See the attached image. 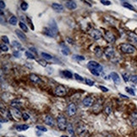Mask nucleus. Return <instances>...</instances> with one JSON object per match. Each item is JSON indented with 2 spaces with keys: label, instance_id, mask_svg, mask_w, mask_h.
<instances>
[{
  "label": "nucleus",
  "instance_id": "f257e3e1",
  "mask_svg": "<svg viewBox=\"0 0 137 137\" xmlns=\"http://www.w3.org/2000/svg\"><path fill=\"white\" fill-rule=\"evenodd\" d=\"M57 122H58V127L59 130H65L67 129V120L64 114H59L58 118H57Z\"/></svg>",
  "mask_w": 137,
  "mask_h": 137
},
{
  "label": "nucleus",
  "instance_id": "f03ea898",
  "mask_svg": "<svg viewBox=\"0 0 137 137\" xmlns=\"http://www.w3.org/2000/svg\"><path fill=\"white\" fill-rule=\"evenodd\" d=\"M120 50L122 52L124 53H126V54H133V53L135 52L136 49H135V46H133L132 45L130 44H122L120 45Z\"/></svg>",
  "mask_w": 137,
  "mask_h": 137
},
{
  "label": "nucleus",
  "instance_id": "7ed1b4c3",
  "mask_svg": "<svg viewBox=\"0 0 137 137\" xmlns=\"http://www.w3.org/2000/svg\"><path fill=\"white\" fill-rule=\"evenodd\" d=\"M87 67L90 69V71L96 70V71H98L99 72H102V70H103L102 65L95 61H90L87 63Z\"/></svg>",
  "mask_w": 137,
  "mask_h": 137
},
{
  "label": "nucleus",
  "instance_id": "20e7f679",
  "mask_svg": "<svg viewBox=\"0 0 137 137\" xmlns=\"http://www.w3.org/2000/svg\"><path fill=\"white\" fill-rule=\"evenodd\" d=\"M53 93L58 97H64L67 94V88L63 85H59L53 91Z\"/></svg>",
  "mask_w": 137,
  "mask_h": 137
},
{
  "label": "nucleus",
  "instance_id": "39448f33",
  "mask_svg": "<svg viewBox=\"0 0 137 137\" xmlns=\"http://www.w3.org/2000/svg\"><path fill=\"white\" fill-rule=\"evenodd\" d=\"M104 38L106 40H108L109 43H114L116 40V37L114 34L111 32V31H106L104 34Z\"/></svg>",
  "mask_w": 137,
  "mask_h": 137
},
{
  "label": "nucleus",
  "instance_id": "423d86ee",
  "mask_svg": "<svg viewBox=\"0 0 137 137\" xmlns=\"http://www.w3.org/2000/svg\"><path fill=\"white\" fill-rule=\"evenodd\" d=\"M77 108H76V105L74 103H71L68 105L67 107V113L70 116H73L76 114Z\"/></svg>",
  "mask_w": 137,
  "mask_h": 137
},
{
  "label": "nucleus",
  "instance_id": "0eeeda50",
  "mask_svg": "<svg viewBox=\"0 0 137 137\" xmlns=\"http://www.w3.org/2000/svg\"><path fill=\"white\" fill-rule=\"evenodd\" d=\"M48 25H49V27H48V28H49V29H51V30L57 35L58 31H59V29H58V26H57L56 21H55L53 19H52V20H50L49 23H48Z\"/></svg>",
  "mask_w": 137,
  "mask_h": 137
},
{
  "label": "nucleus",
  "instance_id": "6e6552de",
  "mask_svg": "<svg viewBox=\"0 0 137 137\" xmlns=\"http://www.w3.org/2000/svg\"><path fill=\"white\" fill-rule=\"evenodd\" d=\"M110 77H111L112 80L113 81V83H115L116 85H119L121 83V79H120V77H119V75L117 73V72H111V74H110Z\"/></svg>",
  "mask_w": 137,
  "mask_h": 137
},
{
  "label": "nucleus",
  "instance_id": "1a4fd4ad",
  "mask_svg": "<svg viewBox=\"0 0 137 137\" xmlns=\"http://www.w3.org/2000/svg\"><path fill=\"white\" fill-rule=\"evenodd\" d=\"M93 103H94L93 98L91 97H86L82 100V104L84 105L85 107H86V108L92 106V105H93Z\"/></svg>",
  "mask_w": 137,
  "mask_h": 137
},
{
  "label": "nucleus",
  "instance_id": "9d476101",
  "mask_svg": "<svg viewBox=\"0 0 137 137\" xmlns=\"http://www.w3.org/2000/svg\"><path fill=\"white\" fill-rule=\"evenodd\" d=\"M29 78H30V80L32 82V83H36V84L42 83V79H41V78L38 76V75H37V74H35V73L30 74V75H29Z\"/></svg>",
  "mask_w": 137,
  "mask_h": 137
},
{
  "label": "nucleus",
  "instance_id": "9b49d317",
  "mask_svg": "<svg viewBox=\"0 0 137 137\" xmlns=\"http://www.w3.org/2000/svg\"><path fill=\"white\" fill-rule=\"evenodd\" d=\"M91 37H92L93 40H97L102 37V32H101L99 29H93V30L91 31Z\"/></svg>",
  "mask_w": 137,
  "mask_h": 137
},
{
  "label": "nucleus",
  "instance_id": "f8f14e48",
  "mask_svg": "<svg viewBox=\"0 0 137 137\" xmlns=\"http://www.w3.org/2000/svg\"><path fill=\"white\" fill-rule=\"evenodd\" d=\"M104 54H105V56L108 58L113 57V56L114 55V48L112 46L107 47V48L104 50Z\"/></svg>",
  "mask_w": 137,
  "mask_h": 137
},
{
  "label": "nucleus",
  "instance_id": "ddd939ff",
  "mask_svg": "<svg viewBox=\"0 0 137 137\" xmlns=\"http://www.w3.org/2000/svg\"><path fill=\"white\" fill-rule=\"evenodd\" d=\"M44 121H45V123L48 125H49V126H54L55 124V121H54V119H53L52 116L50 115H46L45 118H44Z\"/></svg>",
  "mask_w": 137,
  "mask_h": 137
},
{
  "label": "nucleus",
  "instance_id": "4468645a",
  "mask_svg": "<svg viewBox=\"0 0 137 137\" xmlns=\"http://www.w3.org/2000/svg\"><path fill=\"white\" fill-rule=\"evenodd\" d=\"M52 8H53V9H54L56 12H59V13L63 12V11H64V6H63L62 4H57V3H53V4H52Z\"/></svg>",
  "mask_w": 137,
  "mask_h": 137
},
{
  "label": "nucleus",
  "instance_id": "2eb2a0df",
  "mask_svg": "<svg viewBox=\"0 0 137 137\" xmlns=\"http://www.w3.org/2000/svg\"><path fill=\"white\" fill-rule=\"evenodd\" d=\"M65 6L67 9H70V10H74L77 8V4L75 1H66Z\"/></svg>",
  "mask_w": 137,
  "mask_h": 137
},
{
  "label": "nucleus",
  "instance_id": "dca6fc26",
  "mask_svg": "<svg viewBox=\"0 0 137 137\" xmlns=\"http://www.w3.org/2000/svg\"><path fill=\"white\" fill-rule=\"evenodd\" d=\"M10 113L11 114H14L15 115V118H17V119H19V118H21L22 115H23V114H21L20 111V109L19 108H12L10 109Z\"/></svg>",
  "mask_w": 137,
  "mask_h": 137
},
{
  "label": "nucleus",
  "instance_id": "f3484780",
  "mask_svg": "<svg viewBox=\"0 0 137 137\" xmlns=\"http://www.w3.org/2000/svg\"><path fill=\"white\" fill-rule=\"evenodd\" d=\"M128 37L129 40L134 44H137V35L133 32H129L128 33Z\"/></svg>",
  "mask_w": 137,
  "mask_h": 137
},
{
  "label": "nucleus",
  "instance_id": "a211bd4d",
  "mask_svg": "<svg viewBox=\"0 0 137 137\" xmlns=\"http://www.w3.org/2000/svg\"><path fill=\"white\" fill-rule=\"evenodd\" d=\"M61 47H62V53L64 55V56H68V55L70 53V48L67 46L66 45H64V43H61L60 44Z\"/></svg>",
  "mask_w": 137,
  "mask_h": 137
},
{
  "label": "nucleus",
  "instance_id": "6ab92c4d",
  "mask_svg": "<svg viewBox=\"0 0 137 137\" xmlns=\"http://www.w3.org/2000/svg\"><path fill=\"white\" fill-rule=\"evenodd\" d=\"M15 34H16L17 35H18L19 39H20V40H21L22 41H26V34H25L24 33L22 32V31L19 30V29H16V30H15Z\"/></svg>",
  "mask_w": 137,
  "mask_h": 137
},
{
  "label": "nucleus",
  "instance_id": "aec40b11",
  "mask_svg": "<svg viewBox=\"0 0 137 137\" xmlns=\"http://www.w3.org/2000/svg\"><path fill=\"white\" fill-rule=\"evenodd\" d=\"M43 33L45 34V35L48 36V37H54V36H56V34H55L49 28H44Z\"/></svg>",
  "mask_w": 137,
  "mask_h": 137
},
{
  "label": "nucleus",
  "instance_id": "412c9836",
  "mask_svg": "<svg viewBox=\"0 0 137 137\" xmlns=\"http://www.w3.org/2000/svg\"><path fill=\"white\" fill-rule=\"evenodd\" d=\"M66 130H67L68 133L70 134V135H71L72 137H75V131H74L73 126H72V124H68V125H67V129H66Z\"/></svg>",
  "mask_w": 137,
  "mask_h": 137
},
{
  "label": "nucleus",
  "instance_id": "4be33fe9",
  "mask_svg": "<svg viewBox=\"0 0 137 137\" xmlns=\"http://www.w3.org/2000/svg\"><path fill=\"white\" fill-rule=\"evenodd\" d=\"M94 52H95L96 56H98V57H102V54H103V51H102V48L100 46H97L95 49H94Z\"/></svg>",
  "mask_w": 137,
  "mask_h": 137
},
{
  "label": "nucleus",
  "instance_id": "5701e85b",
  "mask_svg": "<svg viewBox=\"0 0 137 137\" xmlns=\"http://www.w3.org/2000/svg\"><path fill=\"white\" fill-rule=\"evenodd\" d=\"M29 129V126L27 124H19L16 126V130L18 131H25V130H28Z\"/></svg>",
  "mask_w": 137,
  "mask_h": 137
},
{
  "label": "nucleus",
  "instance_id": "b1692460",
  "mask_svg": "<svg viewBox=\"0 0 137 137\" xmlns=\"http://www.w3.org/2000/svg\"><path fill=\"white\" fill-rule=\"evenodd\" d=\"M20 105H21V103L19 101L18 99H15V100H13V101L11 102V106L13 107V108H19Z\"/></svg>",
  "mask_w": 137,
  "mask_h": 137
},
{
  "label": "nucleus",
  "instance_id": "393cba45",
  "mask_svg": "<svg viewBox=\"0 0 137 137\" xmlns=\"http://www.w3.org/2000/svg\"><path fill=\"white\" fill-rule=\"evenodd\" d=\"M9 22L10 24H12V25H16L17 24V22H18V20H17V18L15 16H11L10 18H9Z\"/></svg>",
  "mask_w": 137,
  "mask_h": 137
},
{
  "label": "nucleus",
  "instance_id": "a878e982",
  "mask_svg": "<svg viewBox=\"0 0 137 137\" xmlns=\"http://www.w3.org/2000/svg\"><path fill=\"white\" fill-rule=\"evenodd\" d=\"M122 5L124 6V8H126V9H129L130 10H133V11H135V9L133 7V6L131 5L130 4H129V3L127 2H123L122 3Z\"/></svg>",
  "mask_w": 137,
  "mask_h": 137
},
{
  "label": "nucleus",
  "instance_id": "bb28decb",
  "mask_svg": "<svg viewBox=\"0 0 137 137\" xmlns=\"http://www.w3.org/2000/svg\"><path fill=\"white\" fill-rule=\"evenodd\" d=\"M12 46H13L15 49H16V50H18V51L22 48L20 43H19V42L16 41V40H14V41H12Z\"/></svg>",
  "mask_w": 137,
  "mask_h": 137
},
{
  "label": "nucleus",
  "instance_id": "cd10ccee",
  "mask_svg": "<svg viewBox=\"0 0 137 137\" xmlns=\"http://www.w3.org/2000/svg\"><path fill=\"white\" fill-rule=\"evenodd\" d=\"M63 74H64V76L65 77V78H73V74H72V72H70V71H68V70L63 71Z\"/></svg>",
  "mask_w": 137,
  "mask_h": 137
},
{
  "label": "nucleus",
  "instance_id": "c85d7f7f",
  "mask_svg": "<svg viewBox=\"0 0 137 137\" xmlns=\"http://www.w3.org/2000/svg\"><path fill=\"white\" fill-rule=\"evenodd\" d=\"M41 56L43 57L44 60H52L53 59V56H51V55L48 54V53H45V52H42L41 53Z\"/></svg>",
  "mask_w": 137,
  "mask_h": 137
},
{
  "label": "nucleus",
  "instance_id": "c756f323",
  "mask_svg": "<svg viewBox=\"0 0 137 137\" xmlns=\"http://www.w3.org/2000/svg\"><path fill=\"white\" fill-rule=\"evenodd\" d=\"M19 25H20V29H23V30H24L25 32H27V31H28V27L26 26V24L24 23V22L20 21V23H19Z\"/></svg>",
  "mask_w": 137,
  "mask_h": 137
},
{
  "label": "nucleus",
  "instance_id": "7c9ffc66",
  "mask_svg": "<svg viewBox=\"0 0 137 137\" xmlns=\"http://www.w3.org/2000/svg\"><path fill=\"white\" fill-rule=\"evenodd\" d=\"M28 7H29V5H28L27 2H22L21 4H20V8H21V9H22L23 11L27 10Z\"/></svg>",
  "mask_w": 137,
  "mask_h": 137
},
{
  "label": "nucleus",
  "instance_id": "2f4dec72",
  "mask_svg": "<svg viewBox=\"0 0 137 137\" xmlns=\"http://www.w3.org/2000/svg\"><path fill=\"white\" fill-rule=\"evenodd\" d=\"M73 59L75 60V61H84L85 60V57L83 56H79V55H74L73 56Z\"/></svg>",
  "mask_w": 137,
  "mask_h": 137
},
{
  "label": "nucleus",
  "instance_id": "473e14b6",
  "mask_svg": "<svg viewBox=\"0 0 137 137\" xmlns=\"http://www.w3.org/2000/svg\"><path fill=\"white\" fill-rule=\"evenodd\" d=\"M125 91H126L128 93H130V95H132V96H135V91L133 90V89L131 88H125Z\"/></svg>",
  "mask_w": 137,
  "mask_h": 137
},
{
  "label": "nucleus",
  "instance_id": "72a5a7b5",
  "mask_svg": "<svg viewBox=\"0 0 137 137\" xmlns=\"http://www.w3.org/2000/svg\"><path fill=\"white\" fill-rule=\"evenodd\" d=\"M130 81L132 82L133 83H135V84H137V75H132V76H130Z\"/></svg>",
  "mask_w": 137,
  "mask_h": 137
},
{
  "label": "nucleus",
  "instance_id": "f704fd0d",
  "mask_svg": "<svg viewBox=\"0 0 137 137\" xmlns=\"http://www.w3.org/2000/svg\"><path fill=\"white\" fill-rule=\"evenodd\" d=\"M123 78H124V82H129L130 81V76L129 75L128 73H123Z\"/></svg>",
  "mask_w": 137,
  "mask_h": 137
},
{
  "label": "nucleus",
  "instance_id": "c9c22d12",
  "mask_svg": "<svg viewBox=\"0 0 137 137\" xmlns=\"http://www.w3.org/2000/svg\"><path fill=\"white\" fill-rule=\"evenodd\" d=\"M25 55H26V56H27V57L29 58V59H31V60H34V59H35V56H34L32 54H31V51H26V52H25Z\"/></svg>",
  "mask_w": 137,
  "mask_h": 137
},
{
  "label": "nucleus",
  "instance_id": "e433bc0d",
  "mask_svg": "<svg viewBox=\"0 0 137 137\" xmlns=\"http://www.w3.org/2000/svg\"><path fill=\"white\" fill-rule=\"evenodd\" d=\"M85 83H86V84H87L88 86H93L94 85V81H92V80H90V79H88V78H86V80H85Z\"/></svg>",
  "mask_w": 137,
  "mask_h": 137
},
{
  "label": "nucleus",
  "instance_id": "4c0bfd02",
  "mask_svg": "<svg viewBox=\"0 0 137 137\" xmlns=\"http://www.w3.org/2000/svg\"><path fill=\"white\" fill-rule=\"evenodd\" d=\"M37 62H38L41 66H42V67H47V64H48L47 63V61H46L44 59L43 60H37Z\"/></svg>",
  "mask_w": 137,
  "mask_h": 137
},
{
  "label": "nucleus",
  "instance_id": "58836bf2",
  "mask_svg": "<svg viewBox=\"0 0 137 137\" xmlns=\"http://www.w3.org/2000/svg\"><path fill=\"white\" fill-rule=\"evenodd\" d=\"M75 78L77 80V81H81V82H82V81H84V78H82V77L81 76V75H79V74H77V73H75Z\"/></svg>",
  "mask_w": 137,
  "mask_h": 137
},
{
  "label": "nucleus",
  "instance_id": "ea45409f",
  "mask_svg": "<svg viewBox=\"0 0 137 137\" xmlns=\"http://www.w3.org/2000/svg\"><path fill=\"white\" fill-rule=\"evenodd\" d=\"M36 128L38 130H40V131H42V132H46L47 131V128H45L44 126H42V125H37L36 126Z\"/></svg>",
  "mask_w": 137,
  "mask_h": 137
},
{
  "label": "nucleus",
  "instance_id": "a19ab883",
  "mask_svg": "<svg viewBox=\"0 0 137 137\" xmlns=\"http://www.w3.org/2000/svg\"><path fill=\"white\" fill-rule=\"evenodd\" d=\"M0 49H1V51H9V48H8V46L5 45V44H2V45H0Z\"/></svg>",
  "mask_w": 137,
  "mask_h": 137
},
{
  "label": "nucleus",
  "instance_id": "79ce46f5",
  "mask_svg": "<svg viewBox=\"0 0 137 137\" xmlns=\"http://www.w3.org/2000/svg\"><path fill=\"white\" fill-rule=\"evenodd\" d=\"M2 40L4 42V44H9V38H8V36L3 35L2 36Z\"/></svg>",
  "mask_w": 137,
  "mask_h": 137
},
{
  "label": "nucleus",
  "instance_id": "37998d69",
  "mask_svg": "<svg viewBox=\"0 0 137 137\" xmlns=\"http://www.w3.org/2000/svg\"><path fill=\"white\" fill-rule=\"evenodd\" d=\"M26 20H27V21L29 22V24H30V26H31V29H32V30H34V29H35V28H34V25H33L32 21L31 20V19H30L29 17H26Z\"/></svg>",
  "mask_w": 137,
  "mask_h": 137
},
{
  "label": "nucleus",
  "instance_id": "c03bdc74",
  "mask_svg": "<svg viewBox=\"0 0 137 137\" xmlns=\"http://www.w3.org/2000/svg\"><path fill=\"white\" fill-rule=\"evenodd\" d=\"M22 118H23V120L24 121H27L30 118V115L28 114H26V113H24L23 115H22Z\"/></svg>",
  "mask_w": 137,
  "mask_h": 137
},
{
  "label": "nucleus",
  "instance_id": "a18cd8bd",
  "mask_svg": "<svg viewBox=\"0 0 137 137\" xmlns=\"http://www.w3.org/2000/svg\"><path fill=\"white\" fill-rule=\"evenodd\" d=\"M91 74H93L95 76H100V74H101V72H99L98 71H96V70H91Z\"/></svg>",
  "mask_w": 137,
  "mask_h": 137
},
{
  "label": "nucleus",
  "instance_id": "49530a36",
  "mask_svg": "<svg viewBox=\"0 0 137 137\" xmlns=\"http://www.w3.org/2000/svg\"><path fill=\"white\" fill-rule=\"evenodd\" d=\"M101 3H102L103 5H107V6L111 4V2H110V1H104V0H101Z\"/></svg>",
  "mask_w": 137,
  "mask_h": 137
},
{
  "label": "nucleus",
  "instance_id": "de8ad7c7",
  "mask_svg": "<svg viewBox=\"0 0 137 137\" xmlns=\"http://www.w3.org/2000/svg\"><path fill=\"white\" fill-rule=\"evenodd\" d=\"M5 7H6L5 3H4V1H3V0H1V1H0V9H4Z\"/></svg>",
  "mask_w": 137,
  "mask_h": 137
},
{
  "label": "nucleus",
  "instance_id": "09e8293b",
  "mask_svg": "<svg viewBox=\"0 0 137 137\" xmlns=\"http://www.w3.org/2000/svg\"><path fill=\"white\" fill-rule=\"evenodd\" d=\"M13 56H15V57H17V58H19L20 56V52H19L18 51H15L13 52Z\"/></svg>",
  "mask_w": 137,
  "mask_h": 137
},
{
  "label": "nucleus",
  "instance_id": "8fccbe9b",
  "mask_svg": "<svg viewBox=\"0 0 137 137\" xmlns=\"http://www.w3.org/2000/svg\"><path fill=\"white\" fill-rule=\"evenodd\" d=\"M105 113H106L107 114H111V108H110V107H106V108H105Z\"/></svg>",
  "mask_w": 137,
  "mask_h": 137
},
{
  "label": "nucleus",
  "instance_id": "3c124183",
  "mask_svg": "<svg viewBox=\"0 0 137 137\" xmlns=\"http://www.w3.org/2000/svg\"><path fill=\"white\" fill-rule=\"evenodd\" d=\"M99 88H100L102 92H108V88H105V87L103 86H99Z\"/></svg>",
  "mask_w": 137,
  "mask_h": 137
},
{
  "label": "nucleus",
  "instance_id": "603ef678",
  "mask_svg": "<svg viewBox=\"0 0 137 137\" xmlns=\"http://www.w3.org/2000/svg\"><path fill=\"white\" fill-rule=\"evenodd\" d=\"M29 49H30V51H31H31H32V52H34L36 55L38 54V53H37V50H36V49L34 48V47H30Z\"/></svg>",
  "mask_w": 137,
  "mask_h": 137
},
{
  "label": "nucleus",
  "instance_id": "864d4df0",
  "mask_svg": "<svg viewBox=\"0 0 137 137\" xmlns=\"http://www.w3.org/2000/svg\"><path fill=\"white\" fill-rule=\"evenodd\" d=\"M119 96H120L121 98H125V99H127V98H129V97H127V96H125V95H124V94H119Z\"/></svg>",
  "mask_w": 137,
  "mask_h": 137
},
{
  "label": "nucleus",
  "instance_id": "5fc2aeb1",
  "mask_svg": "<svg viewBox=\"0 0 137 137\" xmlns=\"http://www.w3.org/2000/svg\"><path fill=\"white\" fill-rule=\"evenodd\" d=\"M67 41H68V42H70V44H72V43H73V40H72L70 38V37H67Z\"/></svg>",
  "mask_w": 137,
  "mask_h": 137
},
{
  "label": "nucleus",
  "instance_id": "6e6d98bb",
  "mask_svg": "<svg viewBox=\"0 0 137 137\" xmlns=\"http://www.w3.org/2000/svg\"><path fill=\"white\" fill-rule=\"evenodd\" d=\"M42 134L40 133V132H37V135H41Z\"/></svg>",
  "mask_w": 137,
  "mask_h": 137
},
{
  "label": "nucleus",
  "instance_id": "4d7b16f0",
  "mask_svg": "<svg viewBox=\"0 0 137 137\" xmlns=\"http://www.w3.org/2000/svg\"><path fill=\"white\" fill-rule=\"evenodd\" d=\"M60 137H69V136H67V135H61Z\"/></svg>",
  "mask_w": 137,
  "mask_h": 137
},
{
  "label": "nucleus",
  "instance_id": "13d9d810",
  "mask_svg": "<svg viewBox=\"0 0 137 137\" xmlns=\"http://www.w3.org/2000/svg\"><path fill=\"white\" fill-rule=\"evenodd\" d=\"M20 137H26V136H22V135H21V136H20Z\"/></svg>",
  "mask_w": 137,
  "mask_h": 137
}]
</instances>
